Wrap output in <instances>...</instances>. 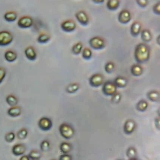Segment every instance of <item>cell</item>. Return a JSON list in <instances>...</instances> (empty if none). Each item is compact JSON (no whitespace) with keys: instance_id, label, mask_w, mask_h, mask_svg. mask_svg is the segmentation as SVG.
<instances>
[{"instance_id":"42","label":"cell","mask_w":160,"mask_h":160,"mask_svg":"<svg viewBox=\"0 0 160 160\" xmlns=\"http://www.w3.org/2000/svg\"><path fill=\"white\" fill-rule=\"evenodd\" d=\"M155 123L156 128H157L158 130H160V119H159V118H157L155 119Z\"/></svg>"},{"instance_id":"22","label":"cell","mask_w":160,"mask_h":160,"mask_svg":"<svg viewBox=\"0 0 160 160\" xmlns=\"http://www.w3.org/2000/svg\"><path fill=\"white\" fill-rule=\"evenodd\" d=\"M119 0H109L107 3V7L109 11H116L119 7Z\"/></svg>"},{"instance_id":"29","label":"cell","mask_w":160,"mask_h":160,"mask_svg":"<svg viewBox=\"0 0 160 160\" xmlns=\"http://www.w3.org/2000/svg\"><path fill=\"white\" fill-rule=\"evenodd\" d=\"M28 156L31 160H38L41 159L42 154L39 151L32 150L29 153Z\"/></svg>"},{"instance_id":"6","label":"cell","mask_w":160,"mask_h":160,"mask_svg":"<svg viewBox=\"0 0 160 160\" xmlns=\"http://www.w3.org/2000/svg\"><path fill=\"white\" fill-rule=\"evenodd\" d=\"M53 126L52 121L49 118L43 117L38 122V126L43 131H48L51 129Z\"/></svg>"},{"instance_id":"41","label":"cell","mask_w":160,"mask_h":160,"mask_svg":"<svg viewBox=\"0 0 160 160\" xmlns=\"http://www.w3.org/2000/svg\"><path fill=\"white\" fill-rule=\"evenodd\" d=\"M59 159L60 160H72V157L71 155L64 153V154L61 155Z\"/></svg>"},{"instance_id":"20","label":"cell","mask_w":160,"mask_h":160,"mask_svg":"<svg viewBox=\"0 0 160 160\" xmlns=\"http://www.w3.org/2000/svg\"><path fill=\"white\" fill-rule=\"evenodd\" d=\"M148 99L152 102H158L160 101V93L157 91H151L147 93Z\"/></svg>"},{"instance_id":"14","label":"cell","mask_w":160,"mask_h":160,"mask_svg":"<svg viewBox=\"0 0 160 160\" xmlns=\"http://www.w3.org/2000/svg\"><path fill=\"white\" fill-rule=\"evenodd\" d=\"M25 54L28 59L30 61L35 60L37 58V53L34 48L30 46L25 49Z\"/></svg>"},{"instance_id":"32","label":"cell","mask_w":160,"mask_h":160,"mask_svg":"<svg viewBox=\"0 0 160 160\" xmlns=\"http://www.w3.org/2000/svg\"><path fill=\"white\" fill-rule=\"evenodd\" d=\"M28 131L26 128H23L19 130L17 133V138L19 140H23L27 138L28 135Z\"/></svg>"},{"instance_id":"21","label":"cell","mask_w":160,"mask_h":160,"mask_svg":"<svg viewBox=\"0 0 160 160\" xmlns=\"http://www.w3.org/2000/svg\"><path fill=\"white\" fill-rule=\"evenodd\" d=\"M4 58L8 62H13L17 58V54L12 50H8L5 52Z\"/></svg>"},{"instance_id":"7","label":"cell","mask_w":160,"mask_h":160,"mask_svg":"<svg viewBox=\"0 0 160 160\" xmlns=\"http://www.w3.org/2000/svg\"><path fill=\"white\" fill-rule=\"evenodd\" d=\"M104 77L100 73L93 74L89 79L90 85L94 88H98L103 83Z\"/></svg>"},{"instance_id":"9","label":"cell","mask_w":160,"mask_h":160,"mask_svg":"<svg viewBox=\"0 0 160 160\" xmlns=\"http://www.w3.org/2000/svg\"><path fill=\"white\" fill-rule=\"evenodd\" d=\"M62 29L66 32L74 31L76 28V24L72 20H67L62 22L61 25Z\"/></svg>"},{"instance_id":"30","label":"cell","mask_w":160,"mask_h":160,"mask_svg":"<svg viewBox=\"0 0 160 160\" xmlns=\"http://www.w3.org/2000/svg\"><path fill=\"white\" fill-rule=\"evenodd\" d=\"M83 48V44L81 42L77 43L72 48V51L73 54L78 55L81 53Z\"/></svg>"},{"instance_id":"18","label":"cell","mask_w":160,"mask_h":160,"mask_svg":"<svg viewBox=\"0 0 160 160\" xmlns=\"http://www.w3.org/2000/svg\"><path fill=\"white\" fill-rule=\"evenodd\" d=\"M152 38L151 32L149 30L144 29L141 31V38L145 43L149 42L151 41Z\"/></svg>"},{"instance_id":"31","label":"cell","mask_w":160,"mask_h":160,"mask_svg":"<svg viewBox=\"0 0 160 160\" xmlns=\"http://www.w3.org/2000/svg\"><path fill=\"white\" fill-rule=\"evenodd\" d=\"M50 38L51 37L48 34L43 33V34H41L38 37L37 42L40 43H46L50 41Z\"/></svg>"},{"instance_id":"24","label":"cell","mask_w":160,"mask_h":160,"mask_svg":"<svg viewBox=\"0 0 160 160\" xmlns=\"http://www.w3.org/2000/svg\"><path fill=\"white\" fill-rule=\"evenodd\" d=\"M17 14L14 12H8L4 16V19L9 22H14L17 19Z\"/></svg>"},{"instance_id":"10","label":"cell","mask_w":160,"mask_h":160,"mask_svg":"<svg viewBox=\"0 0 160 160\" xmlns=\"http://www.w3.org/2000/svg\"><path fill=\"white\" fill-rule=\"evenodd\" d=\"M118 20L121 24L124 25L128 24L131 20V13L128 10H122L119 14Z\"/></svg>"},{"instance_id":"38","label":"cell","mask_w":160,"mask_h":160,"mask_svg":"<svg viewBox=\"0 0 160 160\" xmlns=\"http://www.w3.org/2000/svg\"><path fill=\"white\" fill-rule=\"evenodd\" d=\"M6 75V71L5 68L0 67V84L2 83Z\"/></svg>"},{"instance_id":"43","label":"cell","mask_w":160,"mask_h":160,"mask_svg":"<svg viewBox=\"0 0 160 160\" xmlns=\"http://www.w3.org/2000/svg\"><path fill=\"white\" fill-rule=\"evenodd\" d=\"M30 160L28 155H25L24 156H22L21 158H20V160Z\"/></svg>"},{"instance_id":"34","label":"cell","mask_w":160,"mask_h":160,"mask_svg":"<svg viewBox=\"0 0 160 160\" xmlns=\"http://www.w3.org/2000/svg\"><path fill=\"white\" fill-rule=\"evenodd\" d=\"M82 57L86 60H89L92 57V51L90 48H86L83 49L82 53Z\"/></svg>"},{"instance_id":"23","label":"cell","mask_w":160,"mask_h":160,"mask_svg":"<svg viewBox=\"0 0 160 160\" xmlns=\"http://www.w3.org/2000/svg\"><path fill=\"white\" fill-rule=\"evenodd\" d=\"M126 155L129 160H136L137 155L136 149L134 147H130L126 151Z\"/></svg>"},{"instance_id":"35","label":"cell","mask_w":160,"mask_h":160,"mask_svg":"<svg viewBox=\"0 0 160 160\" xmlns=\"http://www.w3.org/2000/svg\"><path fill=\"white\" fill-rule=\"evenodd\" d=\"M115 64L112 62H109L105 64V70L107 73L111 74L115 70Z\"/></svg>"},{"instance_id":"17","label":"cell","mask_w":160,"mask_h":160,"mask_svg":"<svg viewBox=\"0 0 160 160\" xmlns=\"http://www.w3.org/2000/svg\"><path fill=\"white\" fill-rule=\"evenodd\" d=\"M114 83L117 88H124L126 87L128 83L127 79L123 77H118L115 78Z\"/></svg>"},{"instance_id":"27","label":"cell","mask_w":160,"mask_h":160,"mask_svg":"<svg viewBox=\"0 0 160 160\" xmlns=\"http://www.w3.org/2000/svg\"><path fill=\"white\" fill-rule=\"evenodd\" d=\"M148 103L145 100H141L136 105V108L138 111L144 112L148 108Z\"/></svg>"},{"instance_id":"28","label":"cell","mask_w":160,"mask_h":160,"mask_svg":"<svg viewBox=\"0 0 160 160\" xmlns=\"http://www.w3.org/2000/svg\"><path fill=\"white\" fill-rule=\"evenodd\" d=\"M60 150L63 153H67L72 151V147L70 143L67 142H63L61 144L60 147Z\"/></svg>"},{"instance_id":"33","label":"cell","mask_w":160,"mask_h":160,"mask_svg":"<svg viewBox=\"0 0 160 160\" xmlns=\"http://www.w3.org/2000/svg\"><path fill=\"white\" fill-rule=\"evenodd\" d=\"M41 150L44 152H48L50 149V144L48 140H45L42 141L40 145Z\"/></svg>"},{"instance_id":"39","label":"cell","mask_w":160,"mask_h":160,"mask_svg":"<svg viewBox=\"0 0 160 160\" xmlns=\"http://www.w3.org/2000/svg\"><path fill=\"white\" fill-rule=\"evenodd\" d=\"M152 11L153 13L157 15H160V2L155 4L152 8Z\"/></svg>"},{"instance_id":"40","label":"cell","mask_w":160,"mask_h":160,"mask_svg":"<svg viewBox=\"0 0 160 160\" xmlns=\"http://www.w3.org/2000/svg\"><path fill=\"white\" fill-rule=\"evenodd\" d=\"M136 2L138 6L141 8H145L148 3V1L147 0H137Z\"/></svg>"},{"instance_id":"44","label":"cell","mask_w":160,"mask_h":160,"mask_svg":"<svg viewBox=\"0 0 160 160\" xmlns=\"http://www.w3.org/2000/svg\"><path fill=\"white\" fill-rule=\"evenodd\" d=\"M92 2L96 3H101L103 2H104V1H93Z\"/></svg>"},{"instance_id":"25","label":"cell","mask_w":160,"mask_h":160,"mask_svg":"<svg viewBox=\"0 0 160 160\" xmlns=\"http://www.w3.org/2000/svg\"><path fill=\"white\" fill-rule=\"evenodd\" d=\"M6 101L8 104L11 107L15 106L18 104V98L13 95H8L6 98Z\"/></svg>"},{"instance_id":"2","label":"cell","mask_w":160,"mask_h":160,"mask_svg":"<svg viewBox=\"0 0 160 160\" xmlns=\"http://www.w3.org/2000/svg\"><path fill=\"white\" fill-rule=\"evenodd\" d=\"M59 129L62 136L66 139L72 138L74 135L75 131L73 128L67 123L61 124Z\"/></svg>"},{"instance_id":"13","label":"cell","mask_w":160,"mask_h":160,"mask_svg":"<svg viewBox=\"0 0 160 160\" xmlns=\"http://www.w3.org/2000/svg\"><path fill=\"white\" fill-rule=\"evenodd\" d=\"M136 128V123L132 119H129L126 121L124 124V132L127 134H130L132 133Z\"/></svg>"},{"instance_id":"5","label":"cell","mask_w":160,"mask_h":160,"mask_svg":"<svg viewBox=\"0 0 160 160\" xmlns=\"http://www.w3.org/2000/svg\"><path fill=\"white\" fill-rule=\"evenodd\" d=\"M89 44L91 47L95 50H101L105 47L104 40L100 37H94L91 38L89 42Z\"/></svg>"},{"instance_id":"4","label":"cell","mask_w":160,"mask_h":160,"mask_svg":"<svg viewBox=\"0 0 160 160\" xmlns=\"http://www.w3.org/2000/svg\"><path fill=\"white\" fill-rule=\"evenodd\" d=\"M102 91L104 94L106 96H112L117 92V87L114 82L107 81L104 83Z\"/></svg>"},{"instance_id":"3","label":"cell","mask_w":160,"mask_h":160,"mask_svg":"<svg viewBox=\"0 0 160 160\" xmlns=\"http://www.w3.org/2000/svg\"><path fill=\"white\" fill-rule=\"evenodd\" d=\"M12 34L8 31L0 32V46L5 47L9 45L13 41Z\"/></svg>"},{"instance_id":"11","label":"cell","mask_w":160,"mask_h":160,"mask_svg":"<svg viewBox=\"0 0 160 160\" xmlns=\"http://www.w3.org/2000/svg\"><path fill=\"white\" fill-rule=\"evenodd\" d=\"M75 17L78 22L83 26L88 25L89 18L87 14L83 11H79L76 13Z\"/></svg>"},{"instance_id":"26","label":"cell","mask_w":160,"mask_h":160,"mask_svg":"<svg viewBox=\"0 0 160 160\" xmlns=\"http://www.w3.org/2000/svg\"><path fill=\"white\" fill-rule=\"evenodd\" d=\"M79 89V84L78 83H73L70 84L66 87V91L69 93H73L78 91Z\"/></svg>"},{"instance_id":"36","label":"cell","mask_w":160,"mask_h":160,"mask_svg":"<svg viewBox=\"0 0 160 160\" xmlns=\"http://www.w3.org/2000/svg\"><path fill=\"white\" fill-rule=\"evenodd\" d=\"M111 97V102L113 104H118L120 102L122 99L121 94L118 92H116Z\"/></svg>"},{"instance_id":"12","label":"cell","mask_w":160,"mask_h":160,"mask_svg":"<svg viewBox=\"0 0 160 160\" xmlns=\"http://www.w3.org/2000/svg\"><path fill=\"white\" fill-rule=\"evenodd\" d=\"M27 150L26 146L23 144H17L15 145L12 148V152L16 156L23 155Z\"/></svg>"},{"instance_id":"19","label":"cell","mask_w":160,"mask_h":160,"mask_svg":"<svg viewBox=\"0 0 160 160\" xmlns=\"http://www.w3.org/2000/svg\"><path fill=\"white\" fill-rule=\"evenodd\" d=\"M143 68L139 64H134L131 67V72L135 77H139L143 73Z\"/></svg>"},{"instance_id":"16","label":"cell","mask_w":160,"mask_h":160,"mask_svg":"<svg viewBox=\"0 0 160 160\" xmlns=\"http://www.w3.org/2000/svg\"><path fill=\"white\" fill-rule=\"evenodd\" d=\"M21 112H22L21 108L19 106H17L12 107L7 111L8 115L12 118H16V117L20 116L21 115Z\"/></svg>"},{"instance_id":"8","label":"cell","mask_w":160,"mask_h":160,"mask_svg":"<svg viewBox=\"0 0 160 160\" xmlns=\"http://www.w3.org/2000/svg\"><path fill=\"white\" fill-rule=\"evenodd\" d=\"M33 25V19L30 17L21 18L18 22V25L20 28L27 29L31 28Z\"/></svg>"},{"instance_id":"1","label":"cell","mask_w":160,"mask_h":160,"mask_svg":"<svg viewBox=\"0 0 160 160\" xmlns=\"http://www.w3.org/2000/svg\"><path fill=\"white\" fill-rule=\"evenodd\" d=\"M150 48L145 43L138 44L136 47L134 57L136 61L139 63H145L149 59Z\"/></svg>"},{"instance_id":"37","label":"cell","mask_w":160,"mask_h":160,"mask_svg":"<svg viewBox=\"0 0 160 160\" xmlns=\"http://www.w3.org/2000/svg\"><path fill=\"white\" fill-rule=\"evenodd\" d=\"M4 138L6 142L11 143L13 142L15 138V134L13 132H10L5 135Z\"/></svg>"},{"instance_id":"15","label":"cell","mask_w":160,"mask_h":160,"mask_svg":"<svg viewBox=\"0 0 160 160\" xmlns=\"http://www.w3.org/2000/svg\"><path fill=\"white\" fill-rule=\"evenodd\" d=\"M141 25L139 22H134L132 23L131 27V34L133 37H137L139 35L141 32Z\"/></svg>"}]
</instances>
